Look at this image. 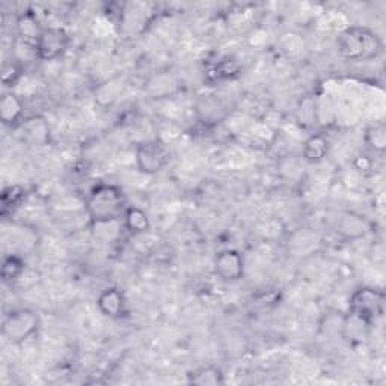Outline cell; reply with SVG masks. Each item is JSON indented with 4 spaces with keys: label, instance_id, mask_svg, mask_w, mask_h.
Here are the masks:
<instances>
[{
    "label": "cell",
    "instance_id": "1",
    "mask_svg": "<svg viewBox=\"0 0 386 386\" xmlns=\"http://www.w3.org/2000/svg\"><path fill=\"white\" fill-rule=\"evenodd\" d=\"M86 207L92 222L118 220L125 211L124 193L118 186L101 183L91 190Z\"/></svg>",
    "mask_w": 386,
    "mask_h": 386
},
{
    "label": "cell",
    "instance_id": "2",
    "mask_svg": "<svg viewBox=\"0 0 386 386\" xmlns=\"http://www.w3.org/2000/svg\"><path fill=\"white\" fill-rule=\"evenodd\" d=\"M338 50L347 59H366L378 56L382 45L376 35L365 29H347L338 38Z\"/></svg>",
    "mask_w": 386,
    "mask_h": 386
},
{
    "label": "cell",
    "instance_id": "3",
    "mask_svg": "<svg viewBox=\"0 0 386 386\" xmlns=\"http://www.w3.org/2000/svg\"><path fill=\"white\" fill-rule=\"evenodd\" d=\"M40 326V317L32 310H17L5 317L2 335L8 343L20 344L31 338Z\"/></svg>",
    "mask_w": 386,
    "mask_h": 386
},
{
    "label": "cell",
    "instance_id": "4",
    "mask_svg": "<svg viewBox=\"0 0 386 386\" xmlns=\"http://www.w3.org/2000/svg\"><path fill=\"white\" fill-rule=\"evenodd\" d=\"M71 38L61 26H50L43 29L35 43V56L41 61H55L61 57L70 45Z\"/></svg>",
    "mask_w": 386,
    "mask_h": 386
},
{
    "label": "cell",
    "instance_id": "5",
    "mask_svg": "<svg viewBox=\"0 0 386 386\" xmlns=\"http://www.w3.org/2000/svg\"><path fill=\"white\" fill-rule=\"evenodd\" d=\"M171 159L169 150L159 139L142 142L136 150V166L145 176H154L165 168Z\"/></svg>",
    "mask_w": 386,
    "mask_h": 386
},
{
    "label": "cell",
    "instance_id": "6",
    "mask_svg": "<svg viewBox=\"0 0 386 386\" xmlns=\"http://www.w3.org/2000/svg\"><path fill=\"white\" fill-rule=\"evenodd\" d=\"M385 294L374 288H359L356 290L350 299V313L364 317L365 320L373 323L376 318L383 314Z\"/></svg>",
    "mask_w": 386,
    "mask_h": 386
},
{
    "label": "cell",
    "instance_id": "7",
    "mask_svg": "<svg viewBox=\"0 0 386 386\" xmlns=\"http://www.w3.org/2000/svg\"><path fill=\"white\" fill-rule=\"evenodd\" d=\"M215 272L227 283H234L243 276L245 273V259L238 250L225 249L215 258Z\"/></svg>",
    "mask_w": 386,
    "mask_h": 386
},
{
    "label": "cell",
    "instance_id": "8",
    "mask_svg": "<svg viewBox=\"0 0 386 386\" xmlns=\"http://www.w3.org/2000/svg\"><path fill=\"white\" fill-rule=\"evenodd\" d=\"M96 306L103 315L109 318H120L127 311V301L121 290L110 287L106 288L104 292L96 299Z\"/></svg>",
    "mask_w": 386,
    "mask_h": 386
},
{
    "label": "cell",
    "instance_id": "9",
    "mask_svg": "<svg viewBox=\"0 0 386 386\" xmlns=\"http://www.w3.org/2000/svg\"><path fill=\"white\" fill-rule=\"evenodd\" d=\"M22 139L31 145H38L43 147L47 145L48 138H50V131H48V125L44 118L34 117L29 118L22 124Z\"/></svg>",
    "mask_w": 386,
    "mask_h": 386
},
{
    "label": "cell",
    "instance_id": "10",
    "mask_svg": "<svg viewBox=\"0 0 386 386\" xmlns=\"http://www.w3.org/2000/svg\"><path fill=\"white\" fill-rule=\"evenodd\" d=\"M370 326L371 323L369 320H365L364 317L355 313H349V315L345 317V320L343 323V332L349 341L359 343L364 340V338H366V335H369Z\"/></svg>",
    "mask_w": 386,
    "mask_h": 386
},
{
    "label": "cell",
    "instance_id": "11",
    "mask_svg": "<svg viewBox=\"0 0 386 386\" xmlns=\"http://www.w3.org/2000/svg\"><path fill=\"white\" fill-rule=\"evenodd\" d=\"M124 227L131 234H143L151 227L148 215L139 207H127L124 211Z\"/></svg>",
    "mask_w": 386,
    "mask_h": 386
},
{
    "label": "cell",
    "instance_id": "12",
    "mask_svg": "<svg viewBox=\"0 0 386 386\" xmlns=\"http://www.w3.org/2000/svg\"><path fill=\"white\" fill-rule=\"evenodd\" d=\"M23 101L15 94H5L0 100V120L5 124H14L22 118Z\"/></svg>",
    "mask_w": 386,
    "mask_h": 386
},
{
    "label": "cell",
    "instance_id": "13",
    "mask_svg": "<svg viewBox=\"0 0 386 386\" xmlns=\"http://www.w3.org/2000/svg\"><path fill=\"white\" fill-rule=\"evenodd\" d=\"M189 383L198 386H219L225 383V378L220 369L208 365L189 374Z\"/></svg>",
    "mask_w": 386,
    "mask_h": 386
},
{
    "label": "cell",
    "instance_id": "14",
    "mask_svg": "<svg viewBox=\"0 0 386 386\" xmlns=\"http://www.w3.org/2000/svg\"><path fill=\"white\" fill-rule=\"evenodd\" d=\"M329 152V142L322 134H315L305 142L303 159L310 163L322 162Z\"/></svg>",
    "mask_w": 386,
    "mask_h": 386
},
{
    "label": "cell",
    "instance_id": "15",
    "mask_svg": "<svg viewBox=\"0 0 386 386\" xmlns=\"http://www.w3.org/2000/svg\"><path fill=\"white\" fill-rule=\"evenodd\" d=\"M18 34L23 38L26 43H32L35 45L38 36L43 32V29L38 27L36 18L32 14H24L20 17V20L17 23Z\"/></svg>",
    "mask_w": 386,
    "mask_h": 386
},
{
    "label": "cell",
    "instance_id": "16",
    "mask_svg": "<svg viewBox=\"0 0 386 386\" xmlns=\"http://www.w3.org/2000/svg\"><path fill=\"white\" fill-rule=\"evenodd\" d=\"M24 272V262L17 255H8L0 269V275H2L3 281H15Z\"/></svg>",
    "mask_w": 386,
    "mask_h": 386
},
{
    "label": "cell",
    "instance_id": "17",
    "mask_svg": "<svg viewBox=\"0 0 386 386\" xmlns=\"http://www.w3.org/2000/svg\"><path fill=\"white\" fill-rule=\"evenodd\" d=\"M366 141H369V143L374 150L383 151L385 145H386V133H385L383 125L379 124V125H374V127L369 129V131H366Z\"/></svg>",
    "mask_w": 386,
    "mask_h": 386
},
{
    "label": "cell",
    "instance_id": "18",
    "mask_svg": "<svg viewBox=\"0 0 386 386\" xmlns=\"http://www.w3.org/2000/svg\"><path fill=\"white\" fill-rule=\"evenodd\" d=\"M23 196V189L20 186H9L2 193V211H5L20 202Z\"/></svg>",
    "mask_w": 386,
    "mask_h": 386
},
{
    "label": "cell",
    "instance_id": "19",
    "mask_svg": "<svg viewBox=\"0 0 386 386\" xmlns=\"http://www.w3.org/2000/svg\"><path fill=\"white\" fill-rule=\"evenodd\" d=\"M118 91H120V86L117 83L108 82V83H104L101 88L99 90V94H96V96H99V100H101V99H104V95H110V101H113L115 99H117Z\"/></svg>",
    "mask_w": 386,
    "mask_h": 386
}]
</instances>
